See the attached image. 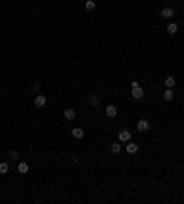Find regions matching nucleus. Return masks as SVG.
<instances>
[{
  "mask_svg": "<svg viewBox=\"0 0 184 204\" xmlns=\"http://www.w3.org/2000/svg\"><path fill=\"white\" fill-rule=\"evenodd\" d=\"M30 171V166L26 164V162H18V173H22V175H26Z\"/></svg>",
  "mask_w": 184,
  "mask_h": 204,
  "instance_id": "nucleus-8",
  "label": "nucleus"
},
{
  "mask_svg": "<svg viewBox=\"0 0 184 204\" xmlns=\"http://www.w3.org/2000/svg\"><path fill=\"white\" fill-rule=\"evenodd\" d=\"M65 118L68 121H72L74 118H76V110H74V108H66V110H65Z\"/></svg>",
  "mask_w": 184,
  "mask_h": 204,
  "instance_id": "nucleus-7",
  "label": "nucleus"
},
{
  "mask_svg": "<svg viewBox=\"0 0 184 204\" xmlns=\"http://www.w3.org/2000/svg\"><path fill=\"white\" fill-rule=\"evenodd\" d=\"M162 98H164L166 101H171L173 99V90H171V88H166L164 94H162Z\"/></svg>",
  "mask_w": 184,
  "mask_h": 204,
  "instance_id": "nucleus-10",
  "label": "nucleus"
},
{
  "mask_svg": "<svg viewBox=\"0 0 184 204\" xmlns=\"http://www.w3.org/2000/svg\"><path fill=\"white\" fill-rule=\"evenodd\" d=\"M136 127H138L140 132H147V131H149V121H147V120H140L138 123H136Z\"/></svg>",
  "mask_w": 184,
  "mask_h": 204,
  "instance_id": "nucleus-4",
  "label": "nucleus"
},
{
  "mask_svg": "<svg viewBox=\"0 0 184 204\" xmlns=\"http://www.w3.org/2000/svg\"><path fill=\"white\" fill-rule=\"evenodd\" d=\"M94 8H96V2H94V0H87L85 2V9L87 11H92Z\"/></svg>",
  "mask_w": 184,
  "mask_h": 204,
  "instance_id": "nucleus-13",
  "label": "nucleus"
},
{
  "mask_svg": "<svg viewBox=\"0 0 184 204\" xmlns=\"http://www.w3.org/2000/svg\"><path fill=\"white\" fill-rule=\"evenodd\" d=\"M33 103H35V105H37L39 108H40V107H44V105H46V96H37V98H35V101H33Z\"/></svg>",
  "mask_w": 184,
  "mask_h": 204,
  "instance_id": "nucleus-9",
  "label": "nucleus"
},
{
  "mask_svg": "<svg viewBox=\"0 0 184 204\" xmlns=\"http://www.w3.org/2000/svg\"><path fill=\"white\" fill-rule=\"evenodd\" d=\"M173 15H175V9L173 8H164L160 11V17H164V18H171Z\"/></svg>",
  "mask_w": 184,
  "mask_h": 204,
  "instance_id": "nucleus-5",
  "label": "nucleus"
},
{
  "mask_svg": "<svg viewBox=\"0 0 184 204\" xmlns=\"http://www.w3.org/2000/svg\"><path fill=\"white\" fill-rule=\"evenodd\" d=\"M131 96H133L134 99H142V98H144V90L138 86V83H136V81H131Z\"/></svg>",
  "mask_w": 184,
  "mask_h": 204,
  "instance_id": "nucleus-1",
  "label": "nucleus"
},
{
  "mask_svg": "<svg viewBox=\"0 0 184 204\" xmlns=\"http://www.w3.org/2000/svg\"><path fill=\"white\" fill-rule=\"evenodd\" d=\"M136 151H138V145H136V144H133V142H127V153L134 154Z\"/></svg>",
  "mask_w": 184,
  "mask_h": 204,
  "instance_id": "nucleus-11",
  "label": "nucleus"
},
{
  "mask_svg": "<svg viewBox=\"0 0 184 204\" xmlns=\"http://www.w3.org/2000/svg\"><path fill=\"white\" fill-rule=\"evenodd\" d=\"M166 30H168V33H169V35H175V33H177V30H179V26H177L175 22H171V24H169Z\"/></svg>",
  "mask_w": 184,
  "mask_h": 204,
  "instance_id": "nucleus-12",
  "label": "nucleus"
},
{
  "mask_svg": "<svg viewBox=\"0 0 184 204\" xmlns=\"http://www.w3.org/2000/svg\"><path fill=\"white\" fill-rule=\"evenodd\" d=\"M9 158H11V160H17V158H18V153H17V151H9Z\"/></svg>",
  "mask_w": 184,
  "mask_h": 204,
  "instance_id": "nucleus-18",
  "label": "nucleus"
},
{
  "mask_svg": "<svg viewBox=\"0 0 184 204\" xmlns=\"http://www.w3.org/2000/svg\"><path fill=\"white\" fill-rule=\"evenodd\" d=\"M105 114H107V118H116V114H118V108H116V105H107V108H105Z\"/></svg>",
  "mask_w": 184,
  "mask_h": 204,
  "instance_id": "nucleus-3",
  "label": "nucleus"
},
{
  "mask_svg": "<svg viewBox=\"0 0 184 204\" xmlns=\"http://www.w3.org/2000/svg\"><path fill=\"white\" fill-rule=\"evenodd\" d=\"M72 136H74V138H83V136H85V131H83V129H79V127H76V129H72Z\"/></svg>",
  "mask_w": 184,
  "mask_h": 204,
  "instance_id": "nucleus-6",
  "label": "nucleus"
},
{
  "mask_svg": "<svg viewBox=\"0 0 184 204\" xmlns=\"http://www.w3.org/2000/svg\"><path fill=\"white\" fill-rule=\"evenodd\" d=\"M90 103H92L94 107H98V105H99V98H98V96H90Z\"/></svg>",
  "mask_w": 184,
  "mask_h": 204,
  "instance_id": "nucleus-17",
  "label": "nucleus"
},
{
  "mask_svg": "<svg viewBox=\"0 0 184 204\" xmlns=\"http://www.w3.org/2000/svg\"><path fill=\"white\" fill-rule=\"evenodd\" d=\"M9 171V166H8V162H0V173L2 175H6Z\"/></svg>",
  "mask_w": 184,
  "mask_h": 204,
  "instance_id": "nucleus-14",
  "label": "nucleus"
},
{
  "mask_svg": "<svg viewBox=\"0 0 184 204\" xmlns=\"http://www.w3.org/2000/svg\"><path fill=\"white\" fill-rule=\"evenodd\" d=\"M111 151H112L114 154H118V153L121 151V145H120V142H116V144H112V145H111Z\"/></svg>",
  "mask_w": 184,
  "mask_h": 204,
  "instance_id": "nucleus-15",
  "label": "nucleus"
},
{
  "mask_svg": "<svg viewBox=\"0 0 184 204\" xmlns=\"http://www.w3.org/2000/svg\"><path fill=\"white\" fill-rule=\"evenodd\" d=\"M166 86L168 88H173L175 86V77H166Z\"/></svg>",
  "mask_w": 184,
  "mask_h": 204,
  "instance_id": "nucleus-16",
  "label": "nucleus"
},
{
  "mask_svg": "<svg viewBox=\"0 0 184 204\" xmlns=\"http://www.w3.org/2000/svg\"><path fill=\"white\" fill-rule=\"evenodd\" d=\"M118 140L121 142V144H125V142H131V132H129L127 129H124L121 132H118Z\"/></svg>",
  "mask_w": 184,
  "mask_h": 204,
  "instance_id": "nucleus-2",
  "label": "nucleus"
}]
</instances>
